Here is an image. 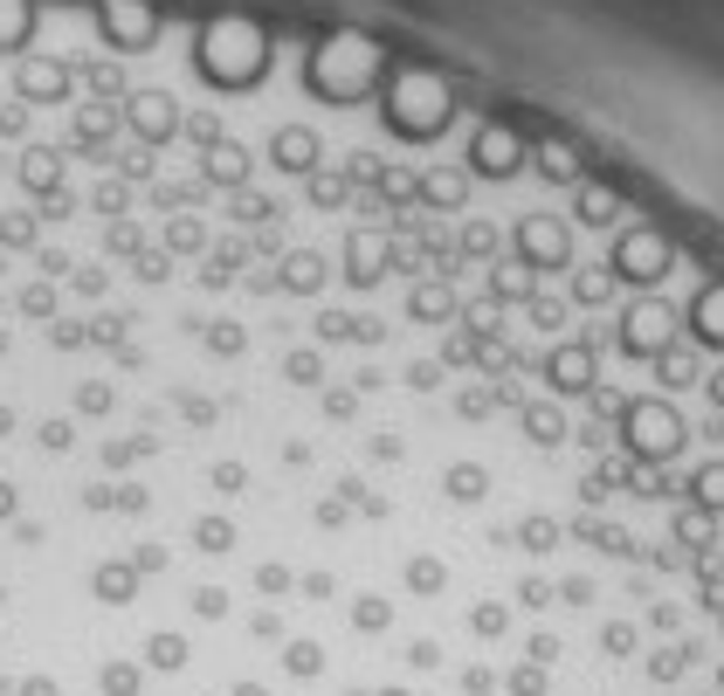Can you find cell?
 Returning a JSON list of instances; mask_svg holds the SVG:
<instances>
[{"label":"cell","instance_id":"6da1fadb","mask_svg":"<svg viewBox=\"0 0 724 696\" xmlns=\"http://www.w3.org/2000/svg\"><path fill=\"white\" fill-rule=\"evenodd\" d=\"M401 579H407V593H442V586H449V573H442L428 552H414V559L401 565Z\"/></svg>","mask_w":724,"mask_h":696},{"label":"cell","instance_id":"7a4b0ae2","mask_svg":"<svg viewBox=\"0 0 724 696\" xmlns=\"http://www.w3.org/2000/svg\"><path fill=\"white\" fill-rule=\"evenodd\" d=\"M442 489H449V497H456V504H476V497H483V489H490V476L476 469V462H456V469L442 476Z\"/></svg>","mask_w":724,"mask_h":696},{"label":"cell","instance_id":"3957f363","mask_svg":"<svg viewBox=\"0 0 724 696\" xmlns=\"http://www.w3.org/2000/svg\"><path fill=\"white\" fill-rule=\"evenodd\" d=\"M559 518H525V524H517V545H525V552H552L559 545Z\"/></svg>","mask_w":724,"mask_h":696},{"label":"cell","instance_id":"277c9868","mask_svg":"<svg viewBox=\"0 0 724 696\" xmlns=\"http://www.w3.org/2000/svg\"><path fill=\"white\" fill-rule=\"evenodd\" d=\"M470 621H476V634H504V628H511V614H504L497 600H483V607L470 614Z\"/></svg>","mask_w":724,"mask_h":696},{"label":"cell","instance_id":"5b68a950","mask_svg":"<svg viewBox=\"0 0 724 696\" xmlns=\"http://www.w3.org/2000/svg\"><path fill=\"white\" fill-rule=\"evenodd\" d=\"M373 696H407V689H373Z\"/></svg>","mask_w":724,"mask_h":696}]
</instances>
